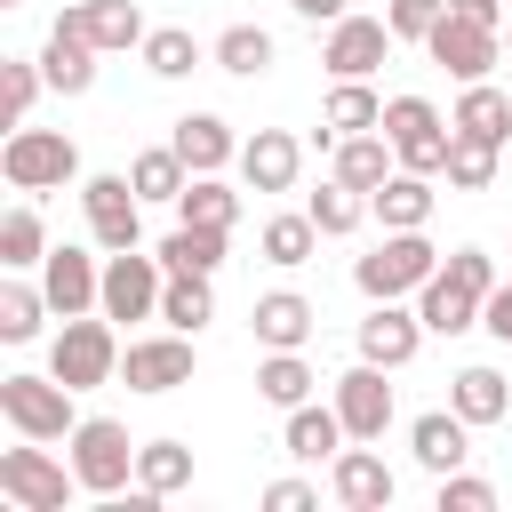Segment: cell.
Wrapping results in <instances>:
<instances>
[{
  "mask_svg": "<svg viewBox=\"0 0 512 512\" xmlns=\"http://www.w3.org/2000/svg\"><path fill=\"white\" fill-rule=\"evenodd\" d=\"M360 360H376V368H408L416 360V344H424V312H408L400 296H384L368 320H360Z\"/></svg>",
  "mask_w": 512,
  "mask_h": 512,
  "instance_id": "2e32d148",
  "label": "cell"
},
{
  "mask_svg": "<svg viewBox=\"0 0 512 512\" xmlns=\"http://www.w3.org/2000/svg\"><path fill=\"white\" fill-rule=\"evenodd\" d=\"M448 8H464V16H480V24H496V32H504V0H448Z\"/></svg>",
  "mask_w": 512,
  "mask_h": 512,
  "instance_id": "f907efd6",
  "label": "cell"
},
{
  "mask_svg": "<svg viewBox=\"0 0 512 512\" xmlns=\"http://www.w3.org/2000/svg\"><path fill=\"white\" fill-rule=\"evenodd\" d=\"M440 512H496V488L472 472H440Z\"/></svg>",
  "mask_w": 512,
  "mask_h": 512,
  "instance_id": "f6af8a7d",
  "label": "cell"
},
{
  "mask_svg": "<svg viewBox=\"0 0 512 512\" xmlns=\"http://www.w3.org/2000/svg\"><path fill=\"white\" fill-rule=\"evenodd\" d=\"M312 504H320L312 480H272V488H264V512H312Z\"/></svg>",
  "mask_w": 512,
  "mask_h": 512,
  "instance_id": "7dc6e473",
  "label": "cell"
},
{
  "mask_svg": "<svg viewBox=\"0 0 512 512\" xmlns=\"http://www.w3.org/2000/svg\"><path fill=\"white\" fill-rule=\"evenodd\" d=\"M168 144L184 152V168H192V176H216L224 160H240V136H232V120H224V112H184Z\"/></svg>",
  "mask_w": 512,
  "mask_h": 512,
  "instance_id": "603a6c76",
  "label": "cell"
},
{
  "mask_svg": "<svg viewBox=\"0 0 512 512\" xmlns=\"http://www.w3.org/2000/svg\"><path fill=\"white\" fill-rule=\"evenodd\" d=\"M480 328H488L496 344H512V280H496V288H488V304H480Z\"/></svg>",
  "mask_w": 512,
  "mask_h": 512,
  "instance_id": "c3c4849f",
  "label": "cell"
},
{
  "mask_svg": "<svg viewBox=\"0 0 512 512\" xmlns=\"http://www.w3.org/2000/svg\"><path fill=\"white\" fill-rule=\"evenodd\" d=\"M304 216H312L328 240H344V232H360V216H368V192H360V184H344V176H328V184L304 200Z\"/></svg>",
  "mask_w": 512,
  "mask_h": 512,
  "instance_id": "d590c367",
  "label": "cell"
},
{
  "mask_svg": "<svg viewBox=\"0 0 512 512\" xmlns=\"http://www.w3.org/2000/svg\"><path fill=\"white\" fill-rule=\"evenodd\" d=\"M432 272H440V248H432L424 232H384V240L352 264V280H360L368 304H384V296H416Z\"/></svg>",
  "mask_w": 512,
  "mask_h": 512,
  "instance_id": "3957f363",
  "label": "cell"
},
{
  "mask_svg": "<svg viewBox=\"0 0 512 512\" xmlns=\"http://www.w3.org/2000/svg\"><path fill=\"white\" fill-rule=\"evenodd\" d=\"M80 392L48 368V376H0V416L24 432V440H72V424H80V408H72Z\"/></svg>",
  "mask_w": 512,
  "mask_h": 512,
  "instance_id": "277c9868",
  "label": "cell"
},
{
  "mask_svg": "<svg viewBox=\"0 0 512 512\" xmlns=\"http://www.w3.org/2000/svg\"><path fill=\"white\" fill-rule=\"evenodd\" d=\"M72 488H80V472H72V464H56L40 440L0 448V496H8L16 512H64V504H72Z\"/></svg>",
  "mask_w": 512,
  "mask_h": 512,
  "instance_id": "5b68a950",
  "label": "cell"
},
{
  "mask_svg": "<svg viewBox=\"0 0 512 512\" xmlns=\"http://www.w3.org/2000/svg\"><path fill=\"white\" fill-rule=\"evenodd\" d=\"M384 56H392V24H384V16H336L328 40H320V64H328L336 80H368Z\"/></svg>",
  "mask_w": 512,
  "mask_h": 512,
  "instance_id": "7c38bea8",
  "label": "cell"
},
{
  "mask_svg": "<svg viewBox=\"0 0 512 512\" xmlns=\"http://www.w3.org/2000/svg\"><path fill=\"white\" fill-rule=\"evenodd\" d=\"M448 16V0H392L384 8V24H392V40H432V24Z\"/></svg>",
  "mask_w": 512,
  "mask_h": 512,
  "instance_id": "ee69618b",
  "label": "cell"
},
{
  "mask_svg": "<svg viewBox=\"0 0 512 512\" xmlns=\"http://www.w3.org/2000/svg\"><path fill=\"white\" fill-rule=\"evenodd\" d=\"M96 56H104V48H96L88 32L56 24V32H48V48H40V72H48V88H56V96H88V88H96Z\"/></svg>",
  "mask_w": 512,
  "mask_h": 512,
  "instance_id": "7402d4cb",
  "label": "cell"
},
{
  "mask_svg": "<svg viewBox=\"0 0 512 512\" xmlns=\"http://www.w3.org/2000/svg\"><path fill=\"white\" fill-rule=\"evenodd\" d=\"M448 408H456L472 432H480V424H504V416H512V384H504L496 368H456V376H448Z\"/></svg>",
  "mask_w": 512,
  "mask_h": 512,
  "instance_id": "484cf974",
  "label": "cell"
},
{
  "mask_svg": "<svg viewBox=\"0 0 512 512\" xmlns=\"http://www.w3.org/2000/svg\"><path fill=\"white\" fill-rule=\"evenodd\" d=\"M296 168H304V144H296L288 128H256V136L240 144V176H248V192H288Z\"/></svg>",
  "mask_w": 512,
  "mask_h": 512,
  "instance_id": "44dd1931",
  "label": "cell"
},
{
  "mask_svg": "<svg viewBox=\"0 0 512 512\" xmlns=\"http://www.w3.org/2000/svg\"><path fill=\"white\" fill-rule=\"evenodd\" d=\"M408 456L440 480V472H464V456H472V424L456 416V408H424L416 424H408Z\"/></svg>",
  "mask_w": 512,
  "mask_h": 512,
  "instance_id": "e0dca14e",
  "label": "cell"
},
{
  "mask_svg": "<svg viewBox=\"0 0 512 512\" xmlns=\"http://www.w3.org/2000/svg\"><path fill=\"white\" fill-rule=\"evenodd\" d=\"M424 56H432L448 80H488V64L504 56V32H496V24H480V16H464V8H448V16L432 24Z\"/></svg>",
  "mask_w": 512,
  "mask_h": 512,
  "instance_id": "ba28073f",
  "label": "cell"
},
{
  "mask_svg": "<svg viewBox=\"0 0 512 512\" xmlns=\"http://www.w3.org/2000/svg\"><path fill=\"white\" fill-rule=\"evenodd\" d=\"M56 24L88 32L104 56H120V48H144V8H136V0H72Z\"/></svg>",
  "mask_w": 512,
  "mask_h": 512,
  "instance_id": "ffe728a7",
  "label": "cell"
},
{
  "mask_svg": "<svg viewBox=\"0 0 512 512\" xmlns=\"http://www.w3.org/2000/svg\"><path fill=\"white\" fill-rule=\"evenodd\" d=\"M288 8H296V16H304V24H336V16H352V8H344V0H288Z\"/></svg>",
  "mask_w": 512,
  "mask_h": 512,
  "instance_id": "681fc988",
  "label": "cell"
},
{
  "mask_svg": "<svg viewBox=\"0 0 512 512\" xmlns=\"http://www.w3.org/2000/svg\"><path fill=\"white\" fill-rule=\"evenodd\" d=\"M216 272H168V288H160V320L168 328H184V336H200L208 320H216V288H208Z\"/></svg>",
  "mask_w": 512,
  "mask_h": 512,
  "instance_id": "f1b7e54d",
  "label": "cell"
},
{
  "mask_svg": "<svg viewBox=\"0 0 512 512\" xmlns=\"http://www.w3.org/2000/svg\"><path fill=\"white\" fill-rule=\"evenodd\" d=\"M0 264H8V272L48 264V232H40V216H32V208H8V216H0Z\"/></svg>",
  "mask_w": 512,
  "mask_h": 512,
  "instance_id": "ab89813d",
  "label": "cell"
},
{
  "mask_svg": "<svg viewBox=\"0 0 512 512\" xmlns=\"http://www.w3.org/2000/svg\"><path fill=\"white\" fill-rule=\"evenodd\" d=\"M128 184H136V200H168V208H176V192L192 184V168H184L176 144H152V152L128 160Z\"/></svg>",
  "mask_w": 512,
  "mask_h": 512,
  "instance_id": "1f68e13d",
  "label": "cell"
},
{
  "mask_svg": "<svg viewBox=\"0 0 512 512\" xmlns=\"http://www.w3.org/2000/svg\"><path fill=\"white\" fill-rule=\"evenodd\" d=\"M136 480H144L152 496L192 488V448H184V440H144V448H136Z\"/></svg>",
  "mask_w": 512,
  "mask_h": 512,
  "instance_id": "74e56055",
  "label": "cell"
},
{
  "mask_svg": "<svg viewBox=\"0 0 512 512\" xmlns=\"http://www.w3.org/2000/svg\"><path fill=\"white\" fill-rule=\"evenodd\" d=\"M120 376H128V392H176V384H192V336L168 328V336L120 344Z\"/></svg>",
  "mask_w": 512,
  "mask_h": 512,
  "instance_id": "8fae6325",
  "label": "cell"
},
{
  "mask_svg": "<svg viewBox=\"0 0 512 512\" xmlns=\"http://www.w3.org/2000/svg\"><path fill=\"white\" fill-rule=\"evenodd\" d=\"M48 312H56V304H48V288H24V280H8V288H0V336H8V344H32Z\"/></svg>",
  "mask_w": 512,
  "mask_h": 512,
  "instance_id": "60d3db41",
  "label": "cell"
},
{
  "mask_svg": "<svg viewBox=\"0 0 512 512\" xmlns=\"http://www.w3.org/2000/svg\"><path fill=\"white\" fill-rule=\"evenodd\" d=\"M176 224H216V232H232V224H240V192H232L224 176H192V184L176 192Z\"/></svg>",
  "mask_w": 512,
  "mask_h": 512,
  "instance_id": "d6a6232c",
  "label": "cell"
},
{
  "mask_svg": "<svg viewBox=\"0 0 512 512\" xmlns=\"http://www.w3.org/2000/svg\"><path fill=\"white\" fill-rule=\"evenodd\" d=\"M200 64V40L184 32V24H160V32H144V72L152 80H184Z\"/></svg>",
  "mask_w": 512,
  "mask_h": 512,
  "instance_id": "f35d334b",
  "label": "cell"
},
{
  "mask_svg": "<svg viewBox=\"0 0 512 512\" xmlns=\"http://www.w3.org/2000/svg\"><path fill=\"white\" fill-rule=\"evenodd\" d=\"M496 152H504V144L456 136V144H448V168H440V176H448L456 192H488V184H496Z\"/></svg>",
  "mask_w": 512,
  "mask_h": 512,
  "instance_id": "b9f144b4",
  "label": "cell"
},
{
  "mask_svg": "<svg viewBox=\"0 0 512 512\" xmlns=\"http://www.w3.org/2000/svg\"><path fill=\"white\" fill-rule=\"evenodd\" d=\"M80 208H88V240H96L104 256L144 240V200H136L128 176H80Z\"/></svg>",
  "mask_w": 512,
  "mask_h": 512,
  "instance_id": "30bf717a",
  "label": "cell"
},
{
  "mask_svg": "<svg viewBox=\"0 0 512 512\" xmlns=\"http://www.w3.org/2000/svg\"><path fill=\"white\" fill-rule=\"evenodd\" d=\"M432 200H440V192H432V176L392 168V176L368 192V216H376L384 232H424V224H432Z\"/></svg>",
  "mask_w": 512,
  "mask_h": 512,
  "instance_id": "ac0fdd59",
  "label": "cell"
},
{
  "mask_svg": "<svg viewBox=\"0 0 512 512\" xmlns=\"http://www.w3.org/2000/svg\"><path fill=\"white\" fill-rule=\"evenodd\" d=\"M40 288H48V304H56L64 320H72V312H104V264H96L88 248H48Z\"/></svg>",
  "mask_w": 512,
  "mask_h": 512,
  "instance_id": "9a60e30c",
  "label": "cell"
},
{
  "mask_svg": "<svg viewBox=\"0 0 512 512\" xmlns=\"http://www.w3.org/2000/svg\"><path fill=\"white\" fill-rule=\"evenodd\" d=\"M40 88H48V72H40V64H24V56H8V64H0V112H8V128H24V120H32V96H40Z\"/></svg>",
  "mask_w": 512,
  "mask_h": 512,
  "instance_id": "7bdbcfd3",
  "label": "cell"
},
{
  "mask_svg": "<svg viewBox=\"0 0 512 512\" xmlns=\"http://www.w3.org/2000/svg\"><path fill=\"white\" fill-rule=\"evenodd\" d=\"M320 120H328L336 136H360V128H384V96H376L368 80H336V88H328V104H320Z\"/></svg>",
  "mask_w": 512,
  "mask_h": 512,
  "instance_id": "e575fe53",
  "label": "cell"
},
{
  "mask_svg": "<svg viewBox=\"0 0 512 512\" xmlns=\"http://www.w3.org/2000/svg\"><path fill=\"white\" fill-rule=\"evenodd\" d=\"M352 432H344V416H336V400L328 408H288V432H280V448L296 456V464H336V448H344Z\"/></svg>",
  "mask_w": 512,
  "mask_h": 512,
  "instance_id": "cb8c5ba5",
  "label": "cell"
},
{
  "mask_svg": "<svg viewBox=\"0 0 512 512\" xmlns=\"http://www.w3.org/2000/svg\"><path fill=\"white\" fill-rule=\"evenodd\" d=\"M312 320H320V312H312V296H296V288H272V296L248 304V328H256L264 352H304Z\"/></svg>",
  "mask_w": 512,
  "mask_h": 512,
  "instance_id": "d6986e66",
  "label": "cell"
},
{
  "mask_svg": "<svg viewBox=\"0 0 512 512\" xmlns=\"http://www.w3.org/2000/svg\"><path fill=\"white\" fill-rule=\"evenodd\" d=\"M72 472H80L88 496H120L128 472H136V440H128V424H112V416H80V424H72Z\"/></svg>",
  "mask_w": 512,
  "mask_h": 512,
  "instance_id": "8992f818",
  "label": "cell"
},
{
  "mask_svg": "<svg viewBox=\"0 0 512 512\" xmlns=\"http://www.w3.org/2000/svg\"><path fill=\"white\" fill-rule=\"evenodd\" d=\"M440 272H456V280H464V288H472L480 304H488V288H496V256H488V248H456V256H448Z\"/></svg>",
  "mask_w": 512,
  "mask_h": 512,
  "instance_id": "bcb514c9",
  "label": "cell"
},
{
  "mask_svg": "<svg viewBox=\"0 0 512 512\" xmlns=\"http://www.w3.org/2000/svg\"><path fill=\"white\" fill-rule=\"evenodd\" d=\"M0 176L16 184V192H64V184H80V144L64 136V128H16L8 144H0Z\"/></svg>",
  "mask_w": 512,
  "mask_h": 512,
  "instance_id": "6da1fadb",
  "label": "cell"
},
{
  "mask_svg": "<svg viewBox=\"0 0 512 512\" xmlns=\"http://www.w3.org/2000/svg\"><path fill=\"white\" fill-rule=\"evenodd\" d=\"M448 128H456V136H480V144H504V136H512V96H504V88H488V80H464V96H456Z\"/></svg>",
  "mask_w": 512,
  "mask_h": 512,
  "instance_id": "4316f807",
  "label": "cell"
},
{
  "mask_svg": "<svg viewBox=\"0 0 512 512\" xmlns=\"http://www.w3.org/2000/svg\"><path fill=\"white\" fill-rule=\"evenodd\" d=\"M224 240H232V232H216V224H176V232L160 240V264H168V272H216V264H224Z\"/></svg>",
  "mask_w": 512,
  "mask_h": 512,
  "instance_id": "8d00e7d4",
  "label": "cell"
},
{
  "mask_svg": "<svg viewBox=\"0 0 512 512\" xmlns=\"http://www.w3.org/2000/svg\"><path fill=\"white\" fill-rule=\"evenodd\" d=\"M384 136H392L400 168H416V176H440L448 168V144H456V128L424 96H384Z\"/></svg>",
  "mask_w": 512,
  "mask_h": 512,
  "instance_id": "52a82bcc",
  "label": "cell"
},
{
  "mask_svg": "<svg viewBox=\"0 0 512 512\" xmlns=\"http://www.w3.org/2000/svg\"><path fill=\"white\" fill-rule=\"evenodd\" d=\"M48 368L72 384V392H96L120 376V336H112V312H72L48 344Z\"/></svg>",
  "mask_w": 512,
  "mask_h": 512,
  "instance_id": "7a4b0ae2",
  "label": "cell"
},
{
  "mask_svg": "<svg viewBox=\"0 0 512 512\" xmlns=\"http://www.w3.org/2000/svg\"><path fill=\"white\" fill-rule=\"evenodd\" d=\"M312 384H320V376H312V360H304V352H264V360H256V400H272L280 416H288V408H304V400H312Z\"/></svg>",
  "mask_w": 512,
  "mask_h": 512,
  "instance_id": "f546056e",
  "label": "cell"
},
{
  "mask_svg": "<svg viewBox=\"0 0 512 512\" xmlns=\"http://www.w3.org/2000/svg\"><path fill=\"white\" fill-rule=\"evenodd\" d=\"M328 232L296 208V216H272L264 232H256V248H264V264H280V272H296V264H312V248H320Z\"/></svg>",
  "mask_w": 512,
  "mask_h": 512,
  "instance_id": "836d02e7",
  "label": "cell"
},
{
  "mask_svg": "<svg viewBox=\"0 0 512 512\" xmlns=\"http://www.w3.org/2000/svg\"><path fill=\"white\" fill-rule=\"evenodd\" d=\"M416 312H424L432 336H464V328H480V296H472L456 272H432V280L416 288Z\"/></svg>",
  "mask_w": 512,
  "mask_h": 512,
  "instance_id": "d4e9b609",
  "label": "cell"
},
{
  "mask_svg": "<svg viewBox=\"0 0 512 512\" xmlns=\"http://www.w3.org/2000/svg\"><path fill=\"white\" fill-rule=\"evenodd\" d=\"M160 288H168V264L160 248H112L104 256V312L112 320H160Z\"/></svg>",
  "mask_w": 512,
  "mask_h": 512,
  "instance_id": "9c48e42d",
  "label": "cell"
},
{
  "mask_svg": "<svg viewBox=\"0 0 512 512\" xmlns=\"http://www.w3.org/2000/svg\"><path fill=\"white\" fill-rule=\"evenodd\" d=\"M0 8H16V0H0Z\"/></svg>",
  "mask_w": 512,
  "mask_h": 512,
  "instance_id": "816d5d0a",
  "label": "cell"
},
{
  "mask_svg": "<svg viewBox=\"0 0 512 512\" xmlns=\"http://www.w3.org/2000/svg\"><path fill=\"white\" fill-rule=\"evenodd\" d=\"M208 56H216V72H232V80H264V72H272V32H264V24H224Z\"/></svg>",
  "mask_w": 512,
  "mask_h": 512,
  "instance_id": "4dcf8cb0",
  "label": "cell"
},
{
  "mask_svg": "<svg viewBox=\"0 0 512 512\" xmlns=\"http://www.w3.org/2000/svg\"><path fill=\"white\" fill-rule=\"evenodd\" d=\"M400 168V152H392V136L384 128H360V136H336V176L344 184H360V192H376L384 176Z\"/></svg>",
  "mask_w": 512,
  "mask_h": 512,
  "instance_id": "83f0119b",
  "label": "cell"
},
{
  "mask_svg": "<svg viewBox=\"0 0 512 512\" xmlns=\"http://www.w3.org/2000/svg\"><path fill=\"white\" fill-rule=\"evenodd\" d=\"M384 376L392 368H376V360H360V368L336 376V416H344L352 440H384V424H392V384Z\"/></svg>",
  "mask_w": 512,
  "mask_h": 512,
  "instance_id": "4fadbf2b",
  "label": "cell"
},
{
  "mask_svg": "<svg viewBox=\"0 0 512 512\" xmlns=\"http://www.w3.org/2000/svg\"><path fill=\"white\" fill-rule=\"evenodd\" d=\"M328 496H336L344 512H384V504L400 496V480H392V464H384L376 448H336V464H328Z\"/></svg>",
  "mask_w": 512,
  "mask_h": 512,
  "instance_id": "5bb4252c",
  "label": "cell"
},
{
  "mask_svg": "<svg viewBox=\"0 0 512 512\" xmlns=\"http://www.w3.org/2000/svg\"><path fill=\"white\" fill-rule=\"evenodd\" d=\"M504 48H512V32H504Z\"/></svg>",
  "mask_w": 512,
  "mask_h": 512,
  "instance_id": "f5cc1de1",
  "label": "cell"
}]
</instances>
